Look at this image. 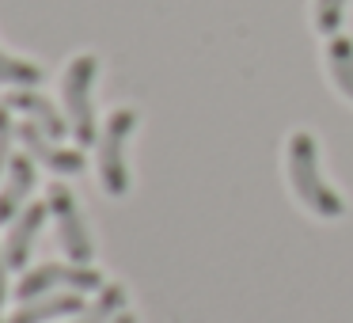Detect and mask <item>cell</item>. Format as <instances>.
<instances>
[{
  "label": "cell",
  "mask_w": 353,
  "mask_h": 323,
  "mask_svg": "<svg viewBox=\"0 0 353 323\" xmlns=\"http://www.w3.org/2000/svg\"><path fill=\"white\" fill-rule=\"evenodd\" d=\"M289 179L296 198L304 202L312 213L327 217V221H338L345 217V202L338 190H330V183L319 171V141L307 130H296L289 137Z\"/></svg>",
  "instance_id": "obj_1"
},
{
  "label": "cell",
  "mask_w": 353,
  "mask_h": 323,
  "mask_svg": "<svg viewBox=\"0 0 353 323\" xmlns=\"http://www.w3.org/2000/svg\"><path fill=\"white\" fill-rule=\"evenodd\" d=\"M95 77H99V57L95 54L72 57L65 77H61L65 118H69V130L80 145H95V141H99V133H95V103H92Z\"/></svg>",
  "instance_id": "obj_2"
},
{
  "label": "cell",
  "mask_w": 353,
  "mask_h": 323,
  "mask_svg": "<svg viewBox=\"0 0 353 323\" xmlns=\"http://www.w3.org/2000/svg\"><path fill=\"white\" fill-rule=\"evenodd\" d=\"M133 130H137V110L133 107H118L110 110L107 126L99 137V179L103 190L110 198L130 194V160H125V145H130Z\"/></svg>",
  "instance_id": "obj_3"
},
{
  "label": "cell",
  "mask_w": 353,
  "mask_h": 323,
  "mask_svg": "<svg viewBox=\"0 0 353 323\" xmlns=\"http://www.w3.org/2000/svg\"><path fill=\"white\" fill-rule=\"evenodd\" d=\"M92 293L103 289V274L95 266H80V262H46V266H34L31 274H23V282L16 285L19 304L34 297H46V293Z\"/></svg>",
  "instance_id": "obj_4"
},
{
  "label": "cell",
  "mask_w": 353,
  "mask_h": 323,
  "mask_svg": "<svg viewBox=\"0 0 353 323\" xmlns=\"http://www.w3.org/2000/svg\"><path fill=\"white\" fill-rule=\"evenodd\" d=\"M46 206H50V213H54V221H57V239H61L65 255H69L72 262H80V266H88V262L95 259V244H92V232H88L84 209L77 206L72 190L65 183H54L50 186Z\"/></svg>",
  "instance_id": "obj_5"
},
{
  "label": "cell",
  "mask_w": 353,
  "mask_h": 323,
  "mask_svg": "<svg viewBox=\"0 0 353 323\" xmlns=\"http://www.w3.org/2000/svg\"><path fill=\"white\" fill-rule=\"evenodd\" d=\"M16 137L23 141L27 156H31L34 164H42V168H50L54 175H80V171H84V153H80V148H61L34 122L16 126Z\"/></svg>",
  "instance_id": "obj_6"
},
{
  "label": "cell",
  "mask_w": 353,
  "mask_h": 323,
  "mask_svg": "<svg viewBox=\"0 0 353 323\" xmlns=\"http://www.w3.org/2000/svg\"><path fill=\"white\" fill-rule=\"evenodd\" d=\"M46 213H50V206H27L23 213L12 221L8 239H4V259H8L12 270H23V266H27L34 239H39L42 224H46Z\"/></svg>",
  "instance_id": "obj_7"
},
{
  "label": "cell",
  "mask_w": 353,
  "mask_h": 323,
  "mask_svg": "<svg viewBox=\"0 0 353 323\" xmlns=\"http://www.w3.org/2000/svg\"><path fill=\"white\" fill-rule=\"evenodd\" d=\"M34 183H39V171H34L31 156H19V160L8 164V179L0 186V224L16 221L23 213V202L31 198Z\"/></svg>",
  "instance_id": "obj_8"
},
{
  "label": "cell",
  "mask_w": 353,
  "mask_h": 323,
  "mask_svg": "<svg viewBox=\"0 0 353 323\" xmlns=\"http://www.w3.org/2000/svg\"><path fill=\"white\" fill-rule=\"evenodd\" d=\"M4 103H8L12 110H23V115H27V122H34L39 130H46L54 141H61L65 133H69V118H65L61 110H57L54 103L46 99V95L31 92V88H19V92H12Z\"/></svg>",
  "instance_id": "obj_9"
},
{
  "label": "cell",
  "mask_w": 353,
  "mask_h": 323,
  "mask_svg": "<svg viewBox=\"0 0 353 323\" xmlns=\"http://www.w3.org/2000/svg\"><path fill=\"white\" fill-rule=\"evenodd\" d=\"M84 312V297L80 293H46V297H34L23 300L19 312L12 315L8 323H50V320H61V315H80Z\"/></svg>",
  "instance_id": "obj_10"
},
{
  "label": "cell",
  "mask_w": 353,
  "mask_h": 323,
  "mask_svg": "<svg viewBox=\"0 0 353 323\" xmlns=\"http://www.w3.org/2000/svg\"><path fill=\"white\" fill-rule=\"evenodd\" d=\"M327 65H330V80H334V88L345 95V99H353V39H345V35H330Z\"/></svg>",
  "instance_id": "obj_11"
},
{
  "label": "cell",
  "mask_w": 353,
  "mask_h": 323,
  "mask_svg": "<svg viewBox=\"0 0 353 323\" xmlns=\"http://www.w3.org/2000/svg\"><path fill=\"white\" fill-rule=\"evenodd\" d=\"M125 300H130V293H125L122 285H103L95 304H88L72 323H114L118 315L125 312Z\"/></svg>",
  "instance_id": "obj_12"
},
{
  "label": "cell",
  "mask_w": 353,
  "mask_h": 323,
  "mask_svg": "<svg viewBox=\"0 0 353 323\" xmlns=\"http://www.w3.org/2000/svg\"><path fill=\"white\" fill-rule=\"evenodd\" d=\"M0 84L34 88V84H42V69L34 61H23V57H12V54L0 50Z\"/></svg>",
  "instance_id": "obj_13"
},
{
  "label": "cell",
  "mask_w": 353,
  "mask_h": 323,
  "mask_svg": "<svg viewBox=\"0 0 353 323\" xmlns=\"http://www.w3.org/2000/svg\"><path fill=\"white\" fill-rule=\"evenodd\" d=\"M350 0H315V27L323 35H338L342 31V16Z\"/></svg>",
  "instance_id": "obj_14"
},
{
  "label": "cell",
  "mask_w": 353,
  "mask_h": 323,
  "mask_svg": "<svg viewBox=\"0 0 353 323\" xmlns=\"http://www.w3.org/2000/svg\"><path fill=\"white\" fill-rule=\"evenodd\" d=\"M12 141H16V126H12V107L0 103V175L12 164Z\"/></svg>",
  "instance_id": "obj_15"
},
{
  "label": "cell",
  "mask_w": 353,
  "mask_h": 323,
  "mask_svg": "<svg viewBox=\"0 0 353 323\" xmlns=\"http://www.w3.org/2000/svg\"><path fill=\"white\" fill-rule=\"evenodd\" d=\"M8 259H4V247H0V304H4V297H8Z\"/></svg>",
  "instance_id": "obj_16"
},
{
  "label": "cell",
  "mask_w": 353,
  "mask_h": 323,
  "mask_svg": "<svg viewBox=\"0 0 353 323\" xmlns=\"http://www.w3.org/2000/svg\"><path fill=\"white\" fill-rule=\"evenodd\" d=\"M114 323H137V315H133V312H122V315H118Z\"/></svg>",
  "instance_id": "obj_17"
}]
</instances>
